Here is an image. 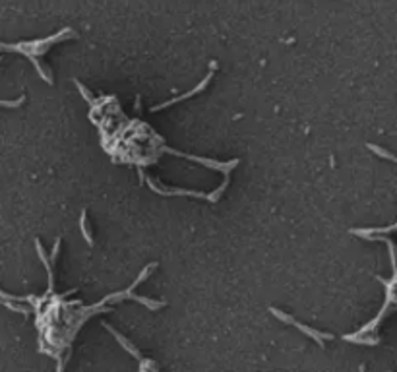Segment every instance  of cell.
I'll return each instance as SVG.
<instances>
[{
    "instance_id": "1",
    "label": "cell",
    "mask_w": 397,
    "mask_h": 372,
    "mask_svg": "<svg viewBox=\"0 0 397 372\" xmlns=\"http://www.w3.org/2000/svg\"><path fill=\"white\" fill-rule=\"evenodd\" d=\"M269 312L274 314V316H277L279 320H283V322H287V324H292V326H297V328L300 329V332H304L306 336H310L314 341H318L320 345L324 343L322 339H333V336L331 334H320V332H316V329H312L308 328V326H304V324H300V322H297V320L292 318V316H289V314H285V312H281V310H277V308H269Z\"/></svg>"
},
{
    "instance_id": "2",
    "label": "cell",
    "mask_w": 397,
    "mask_h": 372,
    "mask_svg": "<svg viewBox=\"0 0 397 372\" xmlns=\"http://www.w3.org/2000/svg\"><path fill=\"white\" fill-rule=\"evenodd\" d=\"M169 151V153H175V155H182V157H186V159H192V161H198V163H202V165H205V167H212V169H217V171H223V173H227L229 175L231 173V169L233 167H237L238 165V159H233L229 161V163H219V161H212V159H203V157H196V155H188V153H178V151L175 150H165Z\"/></svg>"
},
{
    "instance_id": "3",
    "label": "cell",
    "mask_w": 397,
    "mask_h": 372,
    "mask_svg": "<svg viewBox=\"0 0 397 372\" xmlns=\"http://www.w3.org/2000/svg\"><path fill=\"white\" fill-rule=\"evenodd\" d=\"M212 80V74L210 76H205L198 86H196L194 89H190L188 93H184V95H180V97H175V99H171V101H167V103H163V105H157V107H153L151 111L155 113V111H161V109H165V107H171V105H177V103H180V101H186V99H190V97H194L196 93H200L202 89H205V86H207V81Z\"/></svg>"
},
{
    "instance_id": "4",
    "label": "cell",
    "mask_w": 397,
    "mask_h": 372,
    "mask_svg": "<svg viewBox=\"0 0 397 372\" xmlns=\"http://www.w3.org/2000/svg\"><path fill=\"white\" fill-rule=\"evenodd\" d=\"M103 326H105V328L109 329V332H111V334H113V336L116 337V341H118V343H120V345H122L124 349H126V351H128V353H130V355H134V357H136V359H138V361H141V359H143V357H141V353H140V351H138V349H136V347H134L132 343H130V341H128V339H126V337L122 336V334H118V332H116V329L113 328V326H111V324H103Z\"/></svg>"
},
{
    "instance_id": "5",
    "label": "cell",
    "mask_w": 397,
    "mask_h": 372,
    "mask_svg": "<svg viewBox=\"0 0 397 372\" xmlns=\"http://www.w3.org/2000/svg\"><path fill=\"white\" fill-rule=\"evenodd\" d=\"M35 244H37V254H39V258L43 260L45 267H47V272H49V291H53L54 279H53V267H51V262H49V258H47V254H45L43 244H41L39 240H35Z\"/></svg>"
},
{
    "instance_id": "6",
    "label": "cell",
    "mask_w": 397,
    "mask_h": 372,
    "mask_svg": "<svg viewBox=\"0 0 397 372\" xmlns=\"http://www.w3.org/2000/svg\"><path fill=\"white\" fill-rule=\"evenodd\" d=\"M79 227H81V235H83V239L88 240L89 246H93L95 242H93V237H91V231H89V225H88V213L83 212L81 213V219H79Z\"/></svg>"
},
{
    "instance_id": "7",
    "label": "cell",
    "mask_w": 397,
    "mask_h": 372,
    "mask_svg": "<svg viewBox=\"0 0 397 372\" xmlns=\"http://www.w3.org/2000/svg\"><path fill=\"white\" fill-rule=\"evenodd\" d=\"M391 231H395V225H389L388 229H353L351 233L359 237H372L374 233H391Z\"/></svg>"
},
{
    "instance_id": "8",
    "label": "cell",
    "mask_w": 397,
    "mask_h": 372,
    "mask_svg": "<svg viewBox=\"0 0 397 372\" xmlns=\"http://www.w3.org/2000/svg\"><path fill=\"white\" fill-rule=\"evenodd\" d=\"M227 186H229V177L225 178V182H223V184H221L219 188H217V190H215V192H212V194L207 196V200H210V202H219L221 194H223V192H225V190H227Z\"/></svg>"
},
{
    "instance_id": "9",
    "label": "cell",
    "mask_w": 397,
    "mask_h": 372,
    "mask_svg": "<svg viewBox=\"0 0 397 372\" xmlns=\"http://www.w3.org/2000/svg\"><path fill=\"white\" fill-rule=\"evenodd\" d=\"M366 148H368V150H370V151H374V153H378L380 157H384V159L395 161V157H393V155H391V153H389V151H386V150H380L378 146H374V143H368V146H366Z\"/></svg>"
},
{
    "instance_id": "10",
    "label": "cell",
    "mask_w": 397,
    "mask_h": 372,
    "mask_svg": "<svg viewBox=\"0 0 397 372\" xmlns=\"http://www.w3.org/2000/svg\"><path fill=\"white\" fill-rule=\"evenodd\" d=\"M26 101V97H19L16 101H0V107H10V109H14V107H19L22 103Z\"/></svg>"
},
{
    "instance_id": "11",
    "label": "cell",
    "mask_w": 397,
    "mask_h": 372,
    "mask_svg": "<svg viewBox=\"0 0 397 372\" xmlns=\"http://www.w3.org/2000/svg\"><path fill=\"white\" fill-rule=\"evenodd\" d=\"M4 304H6L10 310H16V312H22V314H27V312H29V308H27V306L24 308V306H18V304H12L10 301H6Z\"/></svg>"
},
{
    "instance_id": "12",
    "label": "cell",
    "mask_w": 397,
    "mask_h": 372,
    "mask_svg": "<svg viewBox=\"0 0 397 372\" xmlns=\"http://www.w3.org/2000/svg\"><path fill=\"white\" fill-rule=\"evenodd\" d=\"M76 86H78V89H79V91H81V95H83V97L88 99L89 103H93V97L89 95V91H88V89H86V88H83V86H81V81L76 80Z\"/></svg>"
}]
</instances>
